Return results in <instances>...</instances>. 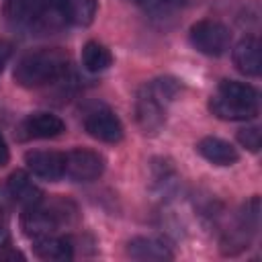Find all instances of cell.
<instances>
[{
	"instance_id": "8fae6325",
	"label": "cell",
	"mask_w": 262,
	"mask_h": 262,
	"mask_svg": "<svg viewBox=\"0 0 262 262\" xmlns=\"http://www.w3.org/2000/svg\"><path fill=\"white\" fill-rule=\"evenodd\" d=\"M196 151H199L207 162H211V164H215V166H231V164H235V162L239 160L237 149H235L229 141L219 139V137H213V135L203 137V139L196 143Z\"/></svg>"
},
{
	"instance_id": "7402d4cb",
	"label": "cell",
	"mask_w": 262,
	"mask_h": 262,
	"mask_svg": "<svg viewBox=\"0 0 262 262\" xmlns=\"http://www.w3.org/2000/svg\"><path fill=\"white\" fill-rule=\"evenodd\" d=\"M237 141H239L246 149H250V151H258V149H260V141H262V137H260V129H258V127H246V129H239V131H237Z\"/></svg>"
},
{
	"instance_id": "d6986e66",
	"label": "cell",
	"mask_w": 262,
	"mask_h": 262,
	"mask_svg": "<svg viewBox=\"0 0 262 262\" xmlns=\"http://www.w3.org/2000/svg\"><path fill=\"white\" fill-rule=\"evenodd\" d=\"M151 180L160 194H170L178 186V174L166 160H154L151 162Z\"/></svg>"
},
{
	"instance_id": "9a60e30c",
	"label": "cell",
	"mask_w": 262,
	"mask_h": 262,
	"mask_svg": "<svg viewBox=\"0 0 262 262\" xmlns=\"http://www.w3.org/2000/svg\"><path fill=\"white\" fill-rule=\"evenodd\" d=\"M209 108L215 117H219L223 121H250L258 115V106L242 104V102H235L221 94H215L209 100Z\"/></svg>"
},
{
	"instance_id": "ba28073f",
	"label": "cell",
	"mask_w": 262,
	"mask_h": 262,
	"mask_svg": "<svg viewBox=\"0 0 262 262\" xmlns=\"http://www.w3.org/2000/svg\"><path fill=\"white\" fill-rule=\"evenodd\" d=\"M25 162L35 176L45 178L49 182H55L63 176V154H59V151L33 149V151L25 154Z\"/></svg>"
},
{
	"instance_id": "e0dca14e",
	"label": "cell",
	"mask_w": 262,
	"mask_h": 262,
	"mask_svg": "<svg viewBox=\"0 0 262 262\" xmlns=\"http://www.w3.org/2000/svg\"><path fill=\"white\" fill-rule=\"evenodd\" d=\"M217 94L231 98L235 102L242 104H250V106H258V90L246 82H237V80H223L217 88Z\"/></svg>"
},
{
	"instance_id": "7a4b0ae2",
	"label": "cell",
	"mask_w": 262,
	"mask_h": 262,
	"mask_svg": "<svg viewBox=\"0 0 262 262\" xmlns=\"http://www.w3.org/2000/svg\"><path fill=\"white\" fill-rule=\"evenodd\" d=\"M188 39L196 51L211 55V57L225 53L229 43H231L229 29L223 23L213 20V18H205V20L194 23L188 31Z\"/></svg>"
},
{
	"instance_id": "2e32d148",
	"label": "cell",
	"mask_w": 262,
	"mask_h": 262,
	"mask_svg": "<svg viewBox=\"0 0 262 262\" xmlns=\"http://www.w3.org/2000/svg\"><path fill=\"white\" fill-rule=\"evenodd\" d=\"M82 63L88 72L92 74H98V72H104L111 63H113V55L111 51L98 43V41H88L84 47H82Z\"/></svg>"
},
{
	"instance_id": "6da1fadb",
	"label": "cell",
	"mask_w": 262,
	"mask_h": 262,
	"mask_svg": "<svg viewBox=\"0 0 262 262\" xmlns=\"http://www.w3.org/2000/svg\"><path fill=\"white\" fill-rule=\"evenodd\" d=\"M70 57L59 47H45L25 53L14 66V82L23 88H37L61 78Z\"/></svg>"
},
{
	"instance_id": "30bf717a",
	"label": "cell",
	"mask_w": 262,
	"mask_h": 262,
	"mask_svg": "<svg viewBox=\"0 0 262 262\" xmlns=\"http://www.w3.org/2000/svg\"><path fill=\"white\" fill-rule=\"evenodd\" d=\"M127 254L135 260H172L174 254L164 239L151 235H137L127 244Z\"/></svg>"
},
{
	"instance_id": "cb8c5ba5",
	"label": "cell",
	"mask_w": 262,
	"mask_h": 262,
	"mask_svg": "<svg viewBox=\"0 0 262 262\" xmlns=\"http://www.w3.org/2000/svg\"><path fill=\"white\" fill-rule=\"evenodd\" d=\"M10 160V151H8V143L4 139V135L0 133V166H6Z\"/></svg>"
},
{
	"instance_id": "5bb4252c",
	"label": "cell",
	"mask_w": 262,
	"mask_h": 262,
	"mask_svg": "<svg viewBox=\"0 0 262 262\" xmlns=\"http://www.w3.org/2000/svg\"><path fill=\"white\" fill-rule=\"evenodd\" d=\"M33 250L41 260H55V262H66L74 256V246L70 237L61 235H43L33 239Z\"/></svg>"
},
{
	"instance_id": "3957f363",
	"label": "cell",
	"mask_w": 262,
	"mask_h": 262,
	"mask_svg": "<svg viewBox=\"0 0 262 262\" xmlns=\"http://www.w3.org/2000/svg\"><path fill=\"white\" fill-rule=\"evenodd\" d=\"M104 172V158L86 147H76L63 154V174L74 182H90L96 180Z\"/></svg>"
},
{
	"instance_id": "484cf974",
	"label": "cell",
	"mask_w": 262,
	"mask_h": 262,
	"mask_svg": "<svg viewBox=\"0 0 262 262\" xmlns=\"http://www.w3.org/2000/svg\"><path fill=\"white\" fill-rule=\"evenodd\" d=\"M137 2H139V0H137Z\"/></svg>"
},
{
	"instance_id": "603a6c76",
	"label": "cell",
	"mask_w": 262,
	"mask_h": 262,
	"mask_svg": "<svg viewBox=\"0 0 262 262\" xmlns=\"http://www.w3.org/2000/svg\"><path fill=\"white\" fill-rule=\"evenodd\" d=\"M10 55H12V45H10L8 41L0 39V72H2V70H4V66L8 63Z\"/></svg>"
},
{
	"instance_id": "7c38bea8",
	"label": "cell",
	"mask_w": 262,
	"mask_h": 262,
	"mask_svg": "<svg viewBox=\"0 0 262 262\" xmlns=\"http://www.w3.org/2000/svg\"><path fill=\"white\" fill-rule=\"evenodd\" d=\"M8 192L10 196L23 205L25 209L27 207H35V205H41L43 203V190L29 178L27 172L23 170H16L8 176Z\"/></svg>"
},
{
	"instance_id": "9c48e42d",
	"label": "cell",
	"mask_w": 262,
	"mask_h": 262,
	"mask_svg": "<svg viewBox=\"0 0 262 262\" xmlns=\"http://www.w3.org/2000/svg\"><path fill=\"white\" fill-rule=\"evenodd\" d=\"M66 131V123L51 113H33L20 123V135L27 139H49Z\"/></svg>"
},
{
	"instance_id": "ffe728a7",
	"label": "cell",
	"mask_w": 262,
	"mask_h": 262,
	"mask_svg": "<svg viewBox=\"0 0 262 262\" xmlns=\"http://www.w3.org/2000/svg\"><path fill=\"white\" fill-rule=\"evenodd\" d=\"M154 96H158L164 104L174 100V96L180 92V84L174 80V78H158V80H151L149 84H145Z\"/></svg>"
},
{
	"instance_id": "8992f818",
	"label": "cell",
	"mask_w": 262,
	"mask_h": 262,
	"mask_svg": "<svg viewBox=\"0 0 262 262\" xmlns=\"http://www.w3.org/2000/svg\"><path fill=\"white\" fill-rule=\"evenodd\" d=\"M84 129L88 135L104 143H117L123 139V123L108 108H96L88 113L84 119Z\"/></svg>"
},
{
	"instance_id": "d4e9b609",
	"label": "cell",
	"mask_w": 262,
	"mask_h": 262,
	"mask_svg": "<svg viewBox=\"0 0 262 262\" xmlns=\"http://www.w3.org/2000/svg\"><path fill=\"white\" fill-rule=\"evenodd\" d=\"M8 242H10V233H8V229L4 225H0V248L8 246Z\"/></svg>"
},
{
	"instance_id": "4fadbf2b",
	"label": "cell",
	"mask_w": 262,
	"mask_h": 262,
	"mask_svg": "<svg viewBox=\"0 0 262 262\" xmlns=\"http://www.w3.org/2000/svg\"><path fill=\"white\" fill-rule=\"evenodd\" d=\"M233 63L237 72L246 76H258L262 70V57H260V43L256 37H244L235 49H233Z\"/></svg>"
},
{
	"instance_id": "277c9868",
	"label": "cell",
	"mask_w": 262,
	"mask_h": 262,
	"mask_svg": "<svg viewBox=\"0 0 262 262\" xmlns=\"http://www.w3.org/2000/svg\"><path fill=\"white\" fill-rule=\"evenodd\" d=\"M135 119L137 125L143 129V133H156L162 129L166 121V104L151 94L147 86H143L137 92L135 98Z\"/></svg>"
},
{
	"instance_id": "ac0fdd59",
	"label": "cell",
	"mask_w": 262,
	"mask_h": 262,
	"mask_svg": "<svg viewBox=\"0 0 262 262\" xmlns=\"http://www.w3.org/2000/svg\"><path fill=\"white\" fill-rule=\"evenodd\" d=\"M61 2H63L68 23L72 25L88 27L96 16V8H98L96 0H61Z\"/></svg>"
},
{
	"instance_id": "52a82bcc",
	"label": "cell",
	"mask_w": 262,
	"mask_h": 262,
	"mask_svg": "<svg viewBox=\"0 0 262 262\" xmlns=\"http://www.w3.org/2000/svg\"><path fill=\"white\" fill-rule=\"evenodd\" d=\"M59 223H61V213L57 209L41 207V205L27 207L23 217H20V225H23L25 235H29L33 239L53 233L59 227Z\"/></svg>"
},
{
	"instance_id": "44dd1931",
	"label": "cell",
	"mask_w": 262,
	"mask_h": 262,
	"mask_svg": "<svg viewBox=\"0 0 262 262\" xmlns=\"http://www.w3.org/2000/svg\"><path fill=\"white\" fill-rule=\"evenodd\" d=\"M139 4L154 16H168L180 10L184 0H139Z\"/></svg>"
},
{
	"instance_id": "5b68a950",
	"label": "cell",
	"mask_w": 262,
	"mask_h": 262,
	"mask_svg": "<svg viewBox=\"0 0 262 262\" xmlns=\"http://www.w3.org/2000/svg\"><path fill=\"white\" fill-rule=\"evenodd\" d=\"M45 6H47V0H6L4 16L12 27L39 33Z\"/></svg>"
}]
</instances>
